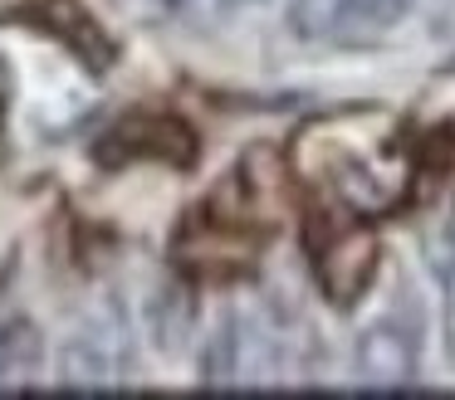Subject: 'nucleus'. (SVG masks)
<instances>
[{
    "mask_svg": "<svg viewBox=\"0 0 455 400\" xmlns=\"http://www.w3.org/2000/svg\"><path fill=\"white\" fill-rule=\"evenodd\" d=\"M363 371L372 380H406L411 376V347L402 341V332L377 327L363 341Z\"/></svg>",
    "mask_w": 455,
    "mask_h": 400,
    "instance_id": "20e7f679",
    "label": "nucleus"
},
{
    "mask_svg": "<svg viewBox=\"0 0 455 400\" xmlns=\"http://www.w3.org/2000/svg\"><path fill=\"white\" fill-rule=\"evenodd\" d=\"M308 254H314V273L318 288L343 308L357 293L372 283L377 269V244L363 230V220H333V215H318L308 220Z\"/></svg>",
    "mask_w": 455,
    "mask_h": 400,
    "instance_id": "f03ea898",
    "label": "nucleus"
},
{
    "mask_svg": "<svg viewBox=\"0 0 455 400\" xmlns=\"http://www.w3.org/2000/svg\"><path fill=\"white\" fill-rule=\"evenodd\" d=\"M240 5H250V0H162V10L187 29H216L220 20L235 15Z\"/></svg>",
    "mask_w": 455,
    "mask_h": 400,
    "instance_id": "39448f33",
    "label": "nucleus"
},
{
    "mask_svg": "<svg viewBox=\"0 0 455 400\" xmlns=\"http://www.w3.org/2000/svg\"><path fill=\"white\" fill-rule=\"evenodd\" d=\"M304 185L323 200L318 215L333 220H382L411 200L421 181V152L377 107L318 117L294 146Z\"/></svg>",
    "mask_w": 455,
    "mask_h": 400,
    "instance_id": "f257e3e1",
    "label": "nucleus"
},
{
    "mask_svg": "<svg viewBox=\"0 0 455 400\" xmlns=\"http://www.w3.org/2000/svg\"><path fill=\"white\" fill-rule=\"evenodd\" d=\"M128 371V337L123 327H93L69 341L64 351V380L69 386H118Z\"/></svg>",
    "mask_w": 455,
    "mask_h": 400,
    "instance_id": "7ed1b4c3",
    "label": "nucleus"
}]
</instances>
